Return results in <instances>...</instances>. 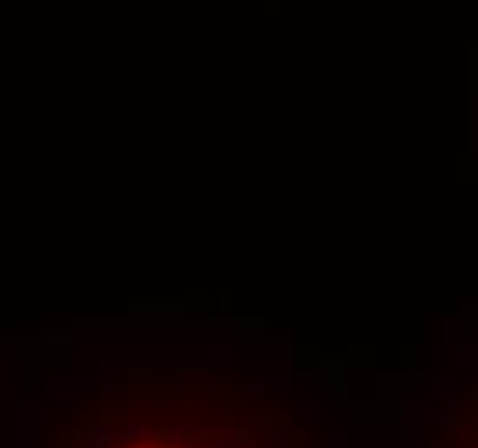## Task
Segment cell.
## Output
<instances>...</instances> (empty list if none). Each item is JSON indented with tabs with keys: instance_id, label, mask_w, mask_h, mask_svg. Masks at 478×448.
I'll return each mask as SVG.
<instances>
[{
	"instance_id": "1",
	"label": "cell",
	"mask_w": 478,
	"mask_h": 448,
	"mask_svg": "<svg viewBox=\"0 0 478 448\" xmlns=\"http://www.w3.org/2000/svg\"><path fill=\"white\" fill-rule=\"evenodd\" d=\"M131 448H172V445H166V442H159V445H141V442H138V445H131Z\"/></svg>"
}]
</instances>
